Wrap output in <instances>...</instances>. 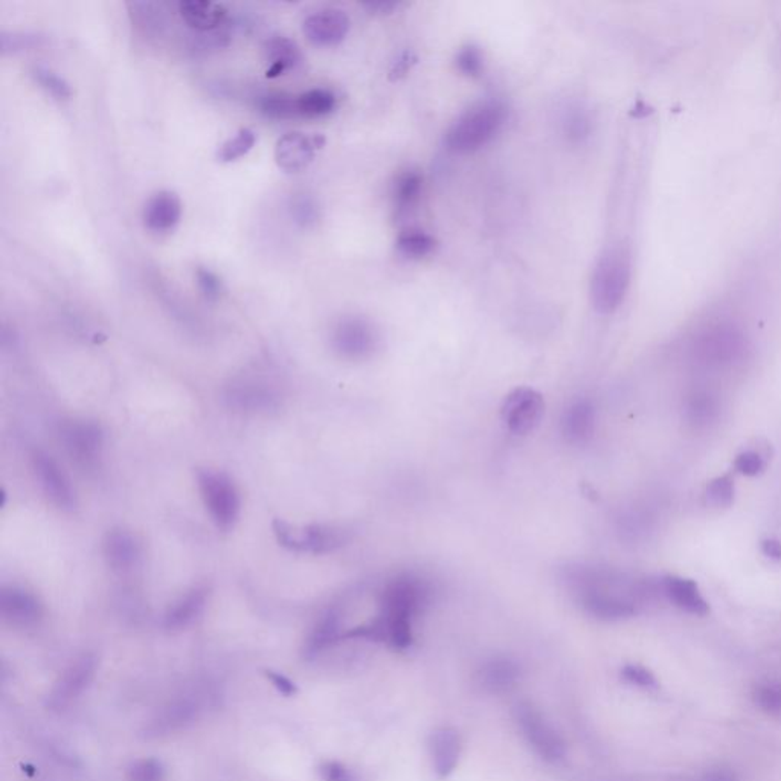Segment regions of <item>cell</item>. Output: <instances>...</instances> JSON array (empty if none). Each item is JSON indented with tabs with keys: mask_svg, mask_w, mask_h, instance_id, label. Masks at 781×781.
Segmentation results:
<instances>
[{
	"mask_svg": "<svg viewBox=\"0 0 781 781\" xmlns=\"http://www.w3.org/2000/svg\"><path fill=\"white\" fill-rule=\"evenodd\" d=\"M430 585L412 574L398 575L382 592V610L373 623L353 629L347 637L386 641L396 649H406L412 643V619L430 596Z\"/></svg>",
	"mask_w": 781,
	"mask_h": 781,
	"instance_id": "obj_1",
	"label": "cell"
},
{
	"mask_svg": "<svg viewBox=\"0 0 781 781\" xmlns=\"http://www.w3.org/2000/svg\"><path fill=\"white\" fill-rule=\"evenodd\" d=\"M583 607L596 618L624 619L637 614L639 600L648 596L646 583L632 582L617 575L585 571L574 578Z\"/></svg>",
	"mask_w": 781,
	"mask_h": 781,
	"instance_id": "obj_2",
	"label": "cell"
},
{
	"mask_svg": "<svg viewBox=\"0 0 781 781\" xmlns=\"http://www.w3.org/2000/svg\"><path fill=\"white\" fill-rule=\"evenodd\" d=\"M507 111L500 101L480 102L462 113L446 134L452 152L472 153L486 147L504 127Z\"/></svg>",
	"mask_w": 781,
	"mask_h": 781,
	"instance_id": "obj_3",
	"label": "cell"
},
{
	"mask_svg": "<svg viewBox=\"0 0 781 781\" xmlns=\"http://www.w3.org/2000/svg\"><path fill=\"white\" fill-rule=\"evenodd\" d=\"M630 255L621 246L606 250L596 261L591 277V301L600 313L618 309L630 284Z\"/></svg>",
	"mask_w": 781,
	"mask_h": 781,
	"instance_id": "obj_4",
	"label": "cell"
},
{
	"mask_svg": "<svg viewBox=\"0 0 781 781\" xmlns=\"http://www.w3.org/2000/svg\"><path fill=\"white\" fill-rule=\"evenodd\" d=\"M197 484L205 507L220 530H231L240 516V495L227 473L209 469L197 470Z\"/></svg>",
	"mask_w": 781,
	"mask_h": 781,
	"instance_id": "obj_5",
	"label": "cell"
},
{
	"mask_svg": "<svg viewBox=\"0 0 781 781\" xmlns=\"http://www.w3.org/2000/svg\"><path fill=\"white\" fill-rule=\"evenodd\" d=\"M272 527L278 544L282 548L296 551V553L325 554V553L339 550L348 542V533L333 525L311 523L301 528V532H296L295 528L281 519H275Z\"/></svg>",
	"mask_w": 781,
	"mask_h": 781,
	"instance_id": "obj_6",
	"label": "cell"
},
{
	"mask_svg": "<svg viewBox=\"0 0 781 781\" xmlns=\"http://www.w3.org/2000/svg\"><path fill=\"white\" fill-rule=\"evenodd\" d=\"M514 721L523 739L542 760L550 763L564 760L566 754L564 739L533 703L519 702L514 707Z\"/></svg>",
	"mask_w": 781,
	"mask_h": 781,
	"instance_id": "obj_7",
	"label": "cell"
},
{
	"mask_svg": "<svg viewBox=\"0 0 781 781\" xmlns=\"http://www.w3.org/2000/svg\"><path fill=\"white\" fill-rule=\"evenodd\" d=\"M61 443L72 461L84 469L97 466L104 448V432L97 421L70 420L61 425Z\"/></svg>",
	"mask_w": 781,
	"mask_h": 781,
	"instance_id": "obj_8",
	"label": "cell"
},
{
	"mask_svg": "<svg viewBox=\"0 0 781 781\" xmlns=\"http://www.w3.org/2000/svg\"><path fill=\"white\" fill-rule=\"evenodd\" d=\"M31 461H33V470L37 478L38 486L47 500L51 501L57 509L66 510V512L74 510L77 505V496L69 478L63 472L60 464L43 450H36Z\"/></svg>",
	"mask_w": 781,
	"mask_h": 781,
	"instance_id": "obj_9",
	"label": "cell"
},
{
	"mask_svg": "<svg viewBox=\"0 0 781 781\" xmlns=\"http://www.w3.org/2000/svg\"><path fill=\"white\" fill-rule=\"evenodd\" d=\"M544 411L545 402L541 394L532 388H518L505 397L501 414L510 432L525 435L539 425Z\"/></svg>",
	"mask_w": 781,
	"mask_h": 781,
	"instance_id": "obj_10",
	"label": "cell"
},
{
	"mask_svg": "<svg viewBox=\"0 0 781 781\" xmlns=\"http://www.w3.org/2000/svg\"><path fill=\"white\" fill-rule=\"evenodd\" d=\"M332 343L341 356L362 359L375 352L377 334L368 321L359 316H347L334 325Z\"/></svg>",
	"mask_w": 781,
	"mask_h": 781,
	"instance_id": "obj_11",
	"label": "cell"
},
{
	"mask_svg": "<svg viewBox=\"0 0 781 781\" xmlns=\"http://www.w3.org/2000/svg\"><path fill=\"white\" fill-rule=\"evenodd\" d=\"M321 134H307L290 132L278 139L275 145V161L278 167L286 173H300L309 167L316 152L324 145Z\"/></svg>",
	"mask_w": 781,
	"mask_h": 781,
	"instance_id": "obj_12",
	"label": "cell"
},
{
	"mask_svg": "<svg viewBox=\"0 0 781 781\" xmlns=\"http://www.w3.org/2000/svg\"><path fill=\"white\" fill-rule=\"evenodd\" d=\"M302 31L315 47H338L350 33V17L338 8H325L310 15L302 24Z\"/></svg>",
	"mask_w": 781,
	"mask_h": 781,
	"instance_id": "obj_13",
	"label": "cell"
},
{
	"mask_svg": "<svg viewBox=\"0 0 781 781\" xmlns=\"http://www.w3.org/2000/svg\"><path fill=\"white\" fill-rule=\"evenodd\" d=\"M95 670H97V660L92 655H83L77 661L72 662L54 685L47 699L49 707L54 710L68 707L72 701L83 693L84 690L88 689L95 676Z\"/></svg>",
	"mask_w": 781,
	"mask_h": 781,
	"instance_id": "obj_14",
	"label": "cell"
},
{
	"mask_svg": "<svg viewBox=\"0 0 781 781\" xmlns=\"http://www.w3.org/2000/svg\"><path fill=\"white\" fill-rule=\"evenodd\" d=\"M0 615L6 623L19 628H28L38 623L43 607L37 596L22 587H2L0 591Z\"/></svg>",
	"mask_w": 781,
	"mask_h": 781,
	"instance_id": "obj_15",
	"label": "cell"
},
{
	"mask_svg": "<svg viewBox=\"0 0 781 781\" xmlns=\"http://www.w3.org/2000/svg\"><path fill=\"white\" fill-rule=\"evenodd\" d=\"M432 769L438 778H448L457 769L461 757V737L450 726H439L427 740Z\"/></svg>",
	"mask_w": 781,
	"mask_h": 781,
	"instance_id": "obj_16",
	"label": "cell"
},
{
	"mask_svg": "<svg viewBox=\"0 0 781 781\" xmlns=\"http://www.w3.org/2000/svg\"><path fill=\"white\" fill-rule=\"evenodd\" d=\"M182 217V202L173 191L163 190L153 195L143 206L142 220L148 231L163 234L177 227Z\"/></svg>",
	"mask_w": 781,
	"mask_h": 781,
	"instance_id": "obj_17",
	"label": "cell"
},
{
	"mask_svg": "<svg viewBox=\"0 0 781 781\" xmlns=\"http://www.w3.org/2000/svg\"><path fill=\"white\" fill-rule=\"evenodd\" d=\"M200 701L195 694H185L164 707L147 726V735H164L181 730L199 716Z\"/></svg>",
	"mask_w": 781,
	"mask_h": 781,
	"instance_id": "obj_18",
	"label": "cell"
},
{
	"mask_svg": "<svg viewBox=\"0 0 781 781\" xmlns=\"http://www.w3.org/2000/svg\"><path fill=\"white\" fill-rule=\"evenodd\" d=\"M102 553L107 565L115 573L127 574L138 564L141 550L133 534L122 528H115L107 533L102 541Z\"/></svg>",
	"mask_w": 781,
	"mask_h": 781,
	"instance_id": "obj_19",
	"label": "cell"
},
{
	"mask_svg": "<svg viewBox=\"0 0 781 781\" xmlns=\"http://www.w3.org/2000/svg\"><path fill=\"white\" fill-rule=\"evenodd\" d=\"M182 19L197 33H216L227 24V10L220 4L204 0H184L179 4Z\"/></svg>",
	"mask_w": 781,
	"mask_h": 781,
	"instance_id": "obj_20",
	"label": "cell"
},
{
	"mask_svg": "<svg viewBox=\"0 0 781 781\" xmlns=\"http://www.w3.org/2000/svg\"><path fill=\"white\" fill-rule=\"evenodd\" d=\"M660 589L669 600L684 612L693 615H705L708 603L699 591L698 585L690 578L667 575L660 582Z\"/></svg>",
	"mask_w": 781,
	"mask_h": 781,
	"instance_id": "obj_21",
	"label": "cell"
},
{
	"mask_svg": "<svg viewBox=\"0 0 781 781\" xmlns=\"http://www.w3.org/2000/svg\"><path fill=\"white\" fill-rule=\"evenodd\" d=\"M227 398L232 406L238 407L241 411H270L278 405L275 391L255 380L232 385Z\"/></svg>",
	"mask_w": 781,
	"mask_h": 781,
	"instance_id": "obj_22",
	"label": "cell"
},
{
	"mask_svg": "<svg viewBox=\"0 0 781 781\" xmlns=\"http://www.w3.org/2000/svg\"><path fill=\"white\" fill-rule=\"evenodd\" d=\"M208 592L204 587H195L185 596L179 598L174 605L168 607L165 612L164 624L170 630L185 629L199 618L206 606Z\"/></svg>",
	"mask_w": 781,
	"mask_h": 781,
	"instance_id": "obj_23",
	"label": "cell"
},
{
	"mask_svg": "<svg viewBox=\"0 0 781 781\" xmlns=\"http://www.w3.org/2000/svg\"><path fill=\"white\" fill-rule=\"evenodd\" d=\"M266 58L269 61L268 77L273 79L287 70L295 69L302 61L300 47L289 37L277 36L266 43Z\"/></svg>",
	"mask_w": 781,
	"mask_h": 781,
	"instance_id": "obj_24",
	"label": "cell"
},
{
	"mask_svg": "<svg viewBox=\"0 0 781 781\" xmlns=\"http://www.w3.org/2000/svg\"><path fill=\"white\" fill-rule=\"evenodd\" d=\"M341 615L338 610L330 609L321 617L305 643L304 652L313 658L325 649L330 648L341 637Z\"/></svg>",
	"mask_w": 781,
	"mask_h": 781,
	"instance_id": "obj_25",
	"label": "cell"
},
{
	"mask_svg": "<svg viewBox=\"0 0 781 781\" xmlns=\"http://www.w3.org/2000/svg\"><path fill=\"white\" fill-rule=\"evenodd\" d=\"M298 118H324L336 109V95L329 89H311L295 97Z\"/></svg>",
	"mask_w": 781,
	"mask_h": 781,
	"instance_id": "obj_26",
	"label": "cell"
},
{
	"mask_svg": "<svg viewBox=\"0 0 781 781\" xmlns=\"http://www.w3.org/2000/svg\"><path fill=\"white\" fill-rule=\"evenodd\" d=\"M594 432V407L586 400L574 403L565 412L564 434L574 443H582Z\"/></svg>",
	"mask_w": 781,
	"mask_h": 781,
	"instance_id": "obj_27",
	"label": "cell"
},
{
	"mask_svg": "<svg viewBox=\"0 0 781 781\" xmlns=\"http://www.w3.org/2000/svg\"><path fill=\"white\" fill-rule=\"evenodd\" d=\"M437 241L434 237L421 229H409L397 238V249L407 259H421L434 252Z\"/></svg>",
	"mask_w": 781,
	"mask_h": 781,
	"instance_id": "obj_28",
	"label": "cell"
},
{
	"mask_svg": "<svg viewBox=\"0 0 781 781\" xmlns=\"http://www.w3.org/2000/svg\"><path fill=\"white\" fill-rule=\"evenodd\" d=\"M255 142H257V133L254 130H238L236 136H232L220 145L217 159L223 164L236 163L255 147Z\"/></svg>",
	"mask_w": 781,
	"mask_h": 781,
	"instance_id": "obj_29",
	"label": "cell"
},
{
	"mask_svg": "<svg viewBox=\"0 0 781 781\" xmlns=\"http://www.w3.org/2000/svg\"><path fill=\"white\" fill-rule=\"evenodd\" d=\"M259 111L270 120H293L296 115V102L293 95L284 93H270L259 97L257 101Z\"/></svg>",
	"mask_w": 781,
	"mask_h": 781,
	"instance_id": "obj_30",
	"label": "cell"
},
{
	"mask_svg": "<svg viewBox=\"0 0 781 781\" xmlns=\"http://www.w3.org/2000/svg\"><path fill=\"white\" fill-rule=\"evenodd\" d=\"M421 190H423V177L420 173L406 172L400 174L394 185V199L398 208L407 209L412 205H416L417 200L420 199Z\"/></svg>",
	"mask_w": 781,
	"mask_h": 781,
	"instance_id": "obj_31",
	"label": "cell"
},
{
	"mask_svg": "<svg viewBox=\"0 0 781 781\" xmlns=\"http://www.w3.org/2000/svg\"><path fill=\"white\" fill-rule=\"evenodd\" d=\"M754 702L769 716H781V680H769L754 687Z\"/></svg>",
	"mask_w": 781,
	"mask_h": 781,
	"instance_id": "obj_32",
	"label": "cell"
},
{
	"mask_svg": "<svg viewBox=\"0 0 781 781\" xmlns=\"http://www.w3.org/2000/svg\"><path fill=\"white\" fill-rule=\"evenodd\" d=\"M293 222L301 227H315L321 217L320 205L316 204V200L311 195H295L291 197L290 205H289Z\"/></svg>",
	"mask_w": 781,
	"mask_h": 781,
	"instance_id": "obj_33",
	"label": "cell"
},
{
	"mask_svg": "<svg viewBox=\"0 0 781 781\" xmlns=\"http://www.w3.org/2000/svg\"><path fill=\"white\" fill-rule=\"evenodd\" d=\"M33 75L36 81L40 84V88L45 89L56 100H68V98L72 97L70 84L49 68L36 66Z\"/></svg>",
	"mask_w": 781,
	"mask_h": 781,
	"instance_id": "obj_34",
	"label": "cell"
},
{
	"mask_svg": "<svg viewBox=\"0 0 781 781\" xmlns=\"http://www.w3.org/2000/svg\"><path fill=\"white\" fill-rule=\"evenodd\" d=\"M482 676L486 680V685H491V689L505 690L513 685L518 678V669L513 662L500 660L491 662L482 671Z\"/></svg>",
	"mask_w": 781,
	"mask_h": 781,
	"instance_id": "obj_35",
	"label": "cell"
},
{
	"mask_svg": "<svg viewBox=\"0 0 781 781\" xmlns=\"http://www.w3.org/2000/svg\"><path fill=\"white\" fill-rule=\"evenodd\" d=\"M167 772L163 763L156 758H141L132 763L127 771L129 781H165Z\"/></svg>",
	"mask_w": 781,
	"mask_h": 781,
	"instance_id": "obj_36",
	"label": "cell"
},
{
	"mask_svg": "<svg viewBox=\"0 0 781 781\" xmlns=\"http://www.w3.org/2000/svg\"><path fill=\"white\" fill-rule=\"evenodd\" d=\"M134 20L148 33H158L167 24L165 15L156 4H133Z\"/></svg>",
	"mask_w": 781,
	"mask_h": 781,
	"instance_id": "obj_37",
	"label": "cell"
},
{
	"mask_svg": "<svg viewBox=\"0 0 781 781\" xmlns=\"http://www.w3.org/2000/svg\"><path fill=\"white\" fill-rule=\"evenodd\" d=\"M707 500L714 507H730L734 501V481L730 475H722L707 486Z\"/></svg>",
	"mask_w": 781,
	"mask_h": 781,
	"instance_id": "obj_38",
	"label": "cell"
},
{
	"mask_svg": "<svg viewBox=\"0 0 781 781\" xmlns=\"http://www.w3.org/2000/svg\"><path fill=\"white\" fill-rule=\"evenodd\" d=\"M43 40L45 37H42L40 34L4 33L0 37V47H2L4 54H15V52L24 51V49L26 51L31 47H40Z\"/></svg>",
	"mask_w": 781,
	"mask_h": 781,
	"instance_id": "obj_39",
	"label": "cell"
},
{
	"mask_svg": "<svg viewBox=\"0 0 781 781\" xmlns=\"http://www.w3.org/2000/svg\"><path fill=\"white\" fill-rule=\"evenodd\" d=\"M195 282L199 287L200 293L204 295L205 300L217 301L225 291V284L218 277L217 273L213 272L211 269L197 268L195 270Z\"/></svg>",
	"mask_w": 781,
	"mask_h": 781,
	"instance_id": "obj_40",
	"label": "cell"
},
{
	"mask_svg": "<svg viewBox=\"0 0 781 781\" xmlns=\"http://www.w3.org/2000/svg\"><path fill=\"white\" fill-rule=\"evenodd\" d=\"M457 66L459 72L467 77H480L484 70V57L480 47L469 45L458 52Z\"/></svg>",
	"mask_w": 781,
	"mask_h": 781,
	"instance_id": "obj_41",
	"label": "cell"
},
{
	"mask_svg": "<svg viewBox=\"0 0 781 781\" xmlns=\"http://www.w3.org/2000/svg\"><path fill=\"white\" fill-rule=\"evenodd\" d=\"M735 470L742 473L744 477H757L765 470L766 462L763 459L762 455L754 450H746L737 455L734 461Z\"/></svg>",
	"mask_w": 781,
	"mask_h": 781,
	"instance_id": "obj_42",
	"label": "cell"
},
{
	"mask_svg": "<svg viewBox=\"0 0 781 781\" xmlns=\"http://www.w3.org/2000/svg\"><path fill=\"white\" fill-rule=\"evenodd\" d=\"M621 675H623L624 681H628L629 684L637 685V687H641V689L657 687V678L646 667L629 664V666L624 667Z\"/></svg>",
	"mask_w": 781,
	"mask_h": 781,
	"instance_id": "obj_43",
	"label": "cell"
},
{
	"mask_svg": "<svg viewBox=\"0 0 781 781\" xmlns=\"http://www.w3.org/2000/svg\"><path fill=\"white\" fill-rule=\"evenodd\" d=\"M322 781H357L356 776L345 765L339 762H325L320 766Z\"/></svg>",
	"mask_w": 781,
	"mask_h": 781,
	"instance_id": "obj_44",
	"label": "cell"
},
{
	"mask_svg": "<svg viewBox=\"0 0 781 781\" xmlns=\"http://www.w3.org/2000/svg\"><path fill=\"white\" fill-rule=\"evenodd\" d=\"M266 676L270 681V684L277 689L278 693H281L282 696H293L296 693L295 684L287 676L273 670L266 671Z\"/></svg>",
	"mask_w": 781,
	"mask_h": 781,
	"instance_id": "obj_45",
	"label": "cell"
},
{
	"mask_svg": "<svg viewBox=\"0 0 781 781\" xmlns=\"http://www.w3.org/2000/svg\"><path fill=\"white\" fill-rule=\"evenodd\" d=\"M762 553L767 559L781 562V542L776 539H766L762 542Z\"/></svg>",
	"mask_w": 781,
	"mask_h": 781,
	"instance_id": "obj_46",
	"label": "cell"
},
{
	"mask_svg": "<svg viewBox=\"0 0 781 781\" xmlns=\"http://www.w3.org/2000/svg\"><path fill=\"white\" fill-rule=\"evenodd\" d=\"M400 4L398 2H370L366 4L365 8H368L371 15H391L394 10H397Z\"/></svg>",
	"mask_w": 781,
	"mask_h": 781,
	"instance_id": "obj_47",
	"label": "cell"
},
{
	"mask_svg": "<svg viewBox=\"0 0 781 781\" xmlns=\"http://www.w3.org/2000/svg\"><path fill=\"white\" fill-rule=\"evenodd\" d=\"M699 781H735L734 776L728 774V772H710V774H705V776L701 778Z\"/></svg>",
	"mask_w": 781,
	"mask_h": 781,
	"instance_id": "obj_48",
	"label": "cell"
}]
</instances>
